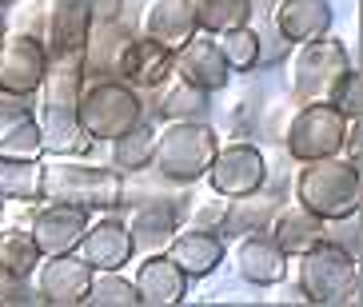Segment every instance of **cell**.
<instances>
[{"mask_svg":"<svg viewBox=\"0 0 363 307\" xmlns=\"http://www.w3.org/2000/svg\"><path fill=\"white\" fill-rule=\"evenodd\" d=\"M40 200L72 203L92 212H112L124 203V180L116 168L88 164L84 156H52L40 164Z\"/></svg>","mask_w":363,"mask_h":307,"instance_id":"obj_1","label":"cell"},{"mask_svg":"<svg viewBox=\"0 0 363 307\" xmlns=\"http://www.w3.org/2000/svg\"><path fill=\"white\" fill-rule=\"evenodd\" d=\"M296 287L303 303L347 307L359 303V259L340 244L320 240L303 255H296Z\"/></svg>","mask_w":363,"mask_h":307,"instance_id":"obj_2","label":"cell"},{"mask_svg":"<svg viewBox=\"0 0 363 307\" xmlns=\"http://www.w3.org/2000/svg\"><path fill=\"white\" fill-rule=\"evenodd\" d=\"M220 148V136L208 120H168L164 132H156V156L152 168L160 172L164 180L176 184H196L208 176Z\"/></svg>","mask_w":363,"mask_h":307,"instance_id":"obj_3","label":"cell"},{"mask_svg":"<svg viewBox=\"0 0 363 307\" xmlns=\"http://www.w3.org/2000/svg\"><path fill=\"white\" fill-rule=\"evenodd\" d=\"M359 200H363L359 168L347 164L343 156L311 160L296 176V203H303L320 220H340V216L359 212Z\"/></svg>","mask_w":363,"mask_h":307,"instance_id":"obj_4","label":"cell"},{"mask_svg":"<svg viewBox=\"0 0 363 307\" xmlns=\"http://www.w3.org/2000/svg\"><path fill=\"white\" fill-rule=\"evenodd\" d=\"M76 120L96 144H112L116 136H124L128 128H136L144 120V100L136 88H128L124 80L108 76V80H92L80 92L76 104Z\"/></svg>","mask_w":363,"mask_h":307,"instance_id":"obj_5","label":"cell"},{"mask_svg":"<svg viewBox=\"0 0 363 307\" xmlns=\"http://www.w3.org/2000/svg\"><path fill=\"white\" fill-rule=\"evenodd\" d=\"M352 68V52L347 44L335 40V36H320V40L296 44L288 60V88L299 104H311V100H323L328 88L340 80L343 72Z\"/></svg>","mask_w":363,"mask_h":307,"instance_id":"obj_6","label":"cell"},{"mask_svg":"<svg viewBox=\"0 0 363 307\" xmlns=\"http://www.w3.org/2000/svg\"><path fill=\"white\" fill-rule=\"evenodd\" d=\"M343 136H347V120L328 104V100H311L291 116L284 148L296 164H311V160H328L340 156Z\"/></svg>","mask_w":363,"mask_h":307,"instance_id":"obj_7","label":"cell"},{"mask_svg":"<svg viewBox=\"0 0 363 307\" xmlns=\"http://www.w3.org/2000/svg\"><path fill=\"white\" fill-rule=\"evenodd\" d=\"M48 60H52V52L36 32H9L0 40V96L36 100Z\"/></svg>","mask_w":363,"mask_h":307,"instance_id":"obj_8","label":"cell"},{"mask_svg":"<svg viewBox=\"0 0 363 307\" xmlns=\"http://www.w3.org/2000/svg\"><path fill=\"white\" fill-rule=\"evenodd\" d=\"M203 180L212 184L216 196H247V191H259L267 180V160L256 144H220L216 148V160Z\"/></svg>","mask_w":363,"mask_h":307,"instance_id":"obj_9","label":"cell"},{"mask_svg":"<svg viewBox=\"0 0 363 307\" xmlns=\"http://www.w3.org/2000/svg\"><path fill=\"white\" fill-rule=\"evenodd\" d=\"M36 299L44 307H80L88 296V284H92V267L80 259L76 252L65 255H44L40 267H36Z\"/></svg>","mask_w":363,"mask_h":307,"instance_id":"obj_10","label":"cell"},{"mask_svg":"<svg viewBox=\"0 0 363 307\" xmlns=\"http://www.w3.org/2000/svg\"><path fill=\"white\" fill-rule=\"evenodd\" d=\"M76 255H80L92 272H120V267H128L132 255H136L128 223L120 220V216H100L96 223L88 220L84 235H80V244H76Z\"/></svg>","mask_w":363,"mask_h":307,"instance_id":"obj_11","label":"cell"},{"mask_svg":"<svg viewBox=\"0 0 363 307\" xmlns=\"http://www.w3.org/2000/svg\"><path fill=\"white\" fill-rule=\"evenodd\" d=\"M172 76L184 80V84L200 88V92H208V96L224 92V88L232 84V68H228L216 36H200V32L172 56Z\"/></svg>","mask_w":363,"mask_h":307,"instance_id":"obj_12","label":"cell"},{"mask_svg":"<svg viewBox=\"0 0 363 307\" xmlns=\"http://www.w3.org/2000/svg\"><path fill=\"white\" fill-rule=\"evenodd\" d=\"M84 64L80 52L68 56H52L48 60V72L40 80V104H36V116L40 120H60V116H76V104H80V92H84Z\"/></svg>","mask_w":363,"mask_h":307,"instance_id":"obj_13","label":"cell"},{"mask_svg":"<svg viewBox=\"0 0 363 307\" xmlns=\"http://www.w3.org/2000/svg\"><path fill=\"white\" fill-rule=\"evenodd\" d=\"M40 116L33 100L0 96V160H40Z\"/></svg>","mask_w":363,"mask_h":307,"instance_id":"obj_14","label":"cell"},{"mask_svg":"<svg viewBox=\"0 0 363 307\" xmlns=\"http://www.w3.org/2000/svg\"><path fill=\"white\" fill-rule=\"evenodd\" d=\"M84 228H88V212H84V208L56 203V200H44L40 208L33 212V220H28V232H33L40 255L76 252V244H80Z\"/></svg>","mask_w":363,"mask_h":307,"instance_id":"obj_15","label":"cell"},{"mask_svg":"<svg viewBox=\"0 0 363 307\" xmlns=\"http://www.w3.org/2000/svg\"><path fill=\"white\" fill-rule=\"evenodd\" d=\"M132 284H136V296L144 307H172V303H184L192 279L184 276L180 264L160 247V252H148L136 264V279Z\"/></svg>","mask_w":363,"mask_h":307,"instance_id":"obj_16","label":"cell"},{"mask_svg":"<svg viewBox=\"0 0 363 307\" xmlns=\"http://www.w3.org/2000/svg\"><path fill=\"white\" fill-rule=\"evenodd\" d=\"M164 252L180 264V272L188 279H208L220 272V264L228 259V244H224V235L212 232V228H188V232H176L168 240V247Z\"/></svg>","mask_w":363,"mask_h":307,"instance_id":"obj_17","label":"cell"},{"mask_svg":"<svg viewBox=\"0 0 363 307\" xmlns=\"http://www.w3.org/2000/svg\"><path fill=\"white\" fill-rule=\"evenodd\" d=\"M331 24H335L331 0H276V12H272V28H276L291 48L328 36Z\"/></svg>","mask_w":363,"mask_h":307,"instance_id":"obj_18","label":"cell"},{"mask_svg":"<svg viewBox=\"0 0 363 307\" xmlns=\"http://www.w3.org/2000/svg\"><path fill=\"white\" fill-rule=\"evenodd\" d=\"M235 272L240 279L252 287H276L288 279V255L279 252L272 244V235L267 232H247L240 235V244H235Z\"/></svg>","mask_w":363,"mask_h":307,"instance_id":"obj_19","label":"cell"},{"mask_svg":"<svg viewBox=\"0 0 363 307\" xmlns=\"http://www.w3.org/2000/svg\"><path fill=\"white\" fill-rule=\"evenodd\" d=\"M196 32L200 28H196L192 0H148V9L140 16V36L164 44L168 52H180Z\"/></svg>","mask_w":363,"mask_h":307,"instance_id":"obj_20","label":"cell"},{"mask_svg":"<svg viewBox=\"0 0 363 307\" xmlns=\"http://www.w3.org/2000/svg\"><path fill=\"white\" fill-rule=\"evenodd\" d=\"M172 56L164 44L148 40V36H132L124 56H120V68H116V80H124L128 88L144 92V88H160L168 84L172 76Z\"/></svg>","mask_w":363,"mask_h":307,"instance_id":"obj_21","label":"cell"},{"mask_svg":"<svg viewBox=\"0 0 363 307\" xmlns=\"http://www.w3.org/2000/svg\"><path fill=\"white\" fill-rule=\"evenodd\" d=\"M128 232L136 252H160L168 247V240L180 232V203L168 196H152V200L136 203L128 216Z\"/></svg>","mask_w":363,"mask_h":307,"instance_id":"obj_22","label":"cell"},{"mask_svg":"<svg viewBox=\"0 0 363 307\" xmlns=\"http://www.w3.org/2000/svg\"><path fill=\"white\" fill-rule=\"evenodd\" d=\"M136 36L132 28H124V21H108V24H92L80 48V64H84V80H108L116 76L120 56L128 48V40Z\"/></svg>","mask_w":363,"mask_h":307,"instance_id":"obj_23","label":"cell"},{"mask_svg":"<svg viewBox=\"0 0 363 307\" xmlns=\"http://www.w3.org/2000/svg\"><path fill=\"white\" fill-rule=\"evenodd\" d=\"M88 28H92V9H88V0H48L44 44H48L52 56L80 52Z\"/></svg>","mask_w":363,"mask_h":307,"instance_id":"obj_24","label":"cell"},{"mask_svg":"<svg viewBox=\"0 0 363 307\" xmlns=\"http://www.w3.org/2000/svg\"><path fill=\"white\" fill-rule=\"evenodd\" d=\"M264 232L272 235V244L288 255V259H296V255H303L308 247H315L323 240V220L315 212H308L303 203H288V208H276L272 212Z\"/></svg>","mask_w":363,"mask_h":307,"instance_id":"obj_25","label":"cell"},{"mask_svg":"<svg viewBox=\"0 0 363 307\" xmlns=\"http://www.w3.org/2000/svg\"><path fill=\"white\" fill-rule=\"evenodd\" d=\"M279 203L272 196H259V191H247V196H232L228 208L220 212V235H247V232H264L272 212Z\"/></svg>","mask_w":363,"mask_h":307,"instance_id":"obj_26","label":"cell"},{"mask_svg":"<svg viewBox=\"0 0 363 307\" xmlns=\"http://www.w3.org/2000/svg\"><path fill=\"white\" fill-rule=\"evenodd\" d=\"M40 247H36L33 232L21 228V223H9L0 232V272L4 276H16V279H33L36 267H40Z\"/></svg>","mask_w":363,"mask_h":307,"instance_id":"obj_27","label":"cell"},{"mask_svg":"<svg viewBox=\"0 0 363 307\" xmlns=\"http://www.w3.org/2000/svg\"><path fill=\"white\" fill-rule=\"evenodd\" d=\"M152 156H156V128L148 120H140L136 128L112 140V168L116 172H144L152 168Z\"/></svg>","mask_w":363,"mask_h":307,"instance_id":"obj_28","label":"cell"},{"mask_svg":"<svg viewBox=\"0 0 363 307\" xmlns=\"http://www.w3.org/2000/svg\"><path fill=\"white\" fill-rule=\"evenodd\" d=\"M192 12L203 36H220L252 21V0H192Z\"/></svg>","mask_w":363,"mask_h":307,"instance_id":"obj_29","label":"cell"},{"mask_svg":"<svg viewBox=\"0 0 363 307\" xmlns=\"http://www.w3.org/2000/svg\"><path fill=\"white\" fill-rule=\"evenodd\" d=\"M40 140H44V156H88L96 140L88 136L76 116L60 120H40Z\"/></svg>","mask_w":363,"mask_h":307,"instance_id":"obj_30","label":"cell"},{"mask_svg":"<svg viewBox=\"0 0 363 307\" xmlns=\"http://www.w3.org/2000/svg\"><path fill=\"white\" fill-rule=\"evenodd\" d=\"M0 196L4 200H40V160H0Z\"/></svg>","mask_w":363,"mask_h":307,"instance_id":"obj_31","label":"cell"},{"mask_svg":"<svg viewBox=\"0 0 363 307\" xmlns=\"http://www.w3.org/2000/svg\"><path fill=\"white\" fill-rule=\"evenodd\" d=\"M88 307H140L136 284L120 272H92V284H88Z\"/></svg>","mask_w":363,"mask_h":307,"instance_id":"obj_32","label":"cell"},{"mask_svg":"<svg viewBox=\"0 0 363 307\" xmlns=\"http://www.w3.org/2000/svg\"><path fill=\"white\" fill-rule=\"evenodd\" d=\"M216 44H220V52H224L232 76L259 68V32L252 28V24H240V28H232V32H220Z\"/></svg>","mask_w":363,"mask_h":307,"instance_id":"obj_33","label":"cell"},{"mask_svg":"<svg viewBox=\"0 0 363 307\" xmlns=\"http://www.w3.org/2000/svg\"><path fill=\"white\" fill-rule=\"evenodd\" d=\"M208 108H212L208 104V92L184 84V80H176V84L160 96V116L164 120H203Z\"/></svg>","mask_w":363,"mask_h":307,"instance_id":"obj_34","label":"cell"},{"mask_svg":"<svg viewBox=\"0 0 363 307\" xmlns=\"http://www.w3.org/2000/svg\"><path fill=\"white\" fill-rule=\"evenodd\" d=\"M335 112H340L343 120H359L363 112V88H359V72L355 68H347V72L335 80V84L328 88V96H323Z\"/></svg>","mask_w":363,"mask_h":307,"instance_id":"obj_35","label":"cell"},{"mask_svg":"<svg viewBox=\"0 0 363 307\" xmlns=\"http://www.w3.org/2000/svg\"><path fill=\"white\" fill-rule=\"evenodd\" d=\"M0 303H40V299H36V287L28 279H16V276L0 272Z\"/></svg>","mask_w":363,"mask_h":307,"instance_id":"obj_36","label":"cell"},{"mask_svg":"<svg viewBox=\"0 0 363 307\" xmlns=\"http://www.w3.org/2000/svg\"><path fill=\"white\" fill-rule=\"evenodd\" d=\"M288 52H291V44L284 40L276 28L259 32V64H276V60H284Z\"/></svg>","mask_w":363,"mask_h":307,"instance_id":"obj_37","label":"cell"},{"mask_svg":"<svg viewBox=\"0 0 363 307\" xmlns=\"http://www.w3.org/2000/svg\"><path fill=\"white\" fill-rule=\"evenodd\" d=\"M88 9H92V24H108L124 16V0H88Z\"/></svg>","mask_w":363,"mask_h":307,"instance_id":"obj_38","label":"cell"},{"mask_svg":"<svg viewBox=\"0 0 363 307\" xmlns=\"http://www.w3.org/2000/svg\"><path fill=\"white\" fill-rule=\"evenodd\" d=\"M4 36H9V24H4V12H0V40H4Z\"/></svg>","mask_w":363,"mask_h":307,"instance_id":"obj_39","label":"cell"},{"mask_svg":"<svg viewBox=\"0 0 363 307\" xmlns=\"http://www.w3.org/2000/svg\"><path fill=\"white\" fill-rule=\"evenodd\" d=\"M4 4H9V0H0V9H4Z\"/></svg>","mask_w":363,"mask_h":307,"instance_id":"obj_40","label":"cell"},{"mask_svg":"<svg viewBox=\"0 0 363 307\" xmlns=\"http://www.w3.org/2000/svg\"><path fill=\"white\" fill-rule=\"evenodd\" d=\"M272 4H276V0H272Z\"/></svg>","mask_w":363,"mask_h":307,"instance_id":"obj_41","label":"cell"}]
</instances>
